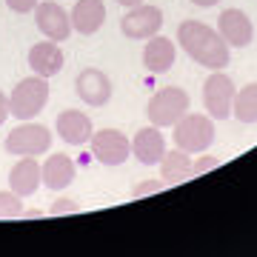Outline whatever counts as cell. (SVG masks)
<instances>
[{
  "label": "cell",
  "instance_id": "obj_14",
  "mask_svg": "<svg viewBox=\"0 0 257 257\" xmlns=\"http://www.w3.org/2000/svg\"><path fill=\"white\" fill-rule=\"evenodd\" d=\"M29 66H32V72L40 74V77H55V74L63 72L66 66V55L63 49H60V43H55V40H40V43H35V46L29 49Z\"/></svg>",
  "mask_w": 257,
  "mask_h": 257
},
{
  "label": "cell",
  "instance_id": "obj_26",
  "mask_svg": "<svg viewBox=\"0 0 257 257\" xmlns=\"http://www.w3.org/2000/svg\"><path fill=\"white\" fill-rule=\"evenodd\" d=\"M9 117H12V111H9V94L0 92V126H3Z\"/></svg>",
  "mask_w": 257,
  "mask_h": 257
},
{
  "label": "cell",
  "instance_id": "obj_18",
  "mask_svg": "<svg viewBox=\"0 0 257 257\" xmlns=\"http://www.w3.org/2000/svg\"><path fill=\"white\" fill-rule=\"evenodd\" d=\"M40 186H43L40 160L37 157H18V163L9 169V189L20 197H32Z\"/></svg>",
  "mask_w": 257,
  "mask_h": 257
},
{
  "label": "cell",
  "instance_id": "obj_20",
  "mask_svg": "<svg viewBox=\"0 0 257 257\" xmlns=\"http://www.w3.org/2000/svg\"><path fill=\"white\" fill-rule=\"evenodd\" d=\"M231 114H234L240 123H248V126L257 123V83H246L243 89H237Z\"/></svg>",
  "mask_w": 257,
  "mask_h": 257
},
{
  "label": "cell",
  "instance_id": "obj_9",
  "mask_svg": "<svg viewBox=\"0 0 257 257\" xmlns=\"http://www.w3.org/2000/svg\"><path fill=\"white\" fill-rule=\"evenodd\" d=\"M163 29V12L157 6H149V3H140V6H132V9L120 18V32L128 40H149L152 35H157Z\"/></svg>",
  "mask_w": 257,
  "mask_h": 257
},
{
  "label": "cell",
  "instance_id": "obj_1",
  "mask_svg": "<svg viewBox=\"0 0 257 257\" xmlns=\"http://www.w3.org/2000/svg\"><path fill=\"white\" fill-rule=\"evenodd\" d=\"M177 43L194 63H200L203 69L220 72L229 66V43L220 37L217 29L206 26L200 20H180L177 23Z\"/></svg>",
  "mask_w": 257,
  "mask_h": 257
},
{
  "label": "cell",
  "instance_id": "obj_7",
  "mask_svg": "<svg viewBox=\"0 0 257 257\" xmlns=\"http://www.w3.org/2000/svg\"><path fill=\"white\" fill-rule=\"evenodd\" d=\"M89 143H92L94 160L109 166V169L123 166L132 157V140L123 132H117V128H100V132H94Z\"/></svg>",
  "mask_w": 257,
  "mask_h": 257
},
{
  "label": "cell",
  "instance_id": "obj_19",
  "mask_svg": "<svg viewBox=\"0 0 257 257\" xmlns=\"http://www.w3.org/2000/svg\"><path fill=\"white\" fill-rule=\"evenodd\" d=\"M160 175H163L166 183H186V180H192L194 177V169H192V155L183 152V149H166L163 160H160Z\"/></svg>",
  "mask_w": 257,
  "mask_h": 257
},
{
  "label": "cell",
  "instance_id": "obj_28",
  "mask_svg": "<svg viewBox=\"0 0 257 257\" xmlns=\"http://www.w3.org/2000/svg\"><path fill=\"white\" fill-rule=\"evenodd\" d=\"M194 6H200V9H211V6H217L220 0H192Z\"/></svg>",
  "mask_w": 257,
  "mask_h": 257
},
{
  "label": "cell",
  "instance_id": "obj_11",
  "mask_svg": "<svg viewBox=\"0 0 257 257\" xmlns=\"http://www.w3.org/2000/svg\"><path fill=\"white\" fill-rule=\"evenodd\" d=\"M217 32L229 43V49H246L254 40V26L243 9H223L217 15Z\"/></svg>",
  "mask_w": 257,
  "mask_h": 257
},
{
  "label": "cell",
  "instance_id": "obj_25",
  "mask_svg": "<svg viewBox=\"0 0 257 257\" xmlns=\"http://www.w3.org/2000/svg\"><path fill=\"white\" fill-rule=\"evenodd\" d=\"M37 3L40 0H6V6H9L15 15H32L37 9Z\"/></svg>",
  "mask_w": 257,
  "mask_h": 257
},
{
  "label": "cell",
  "instance_id": "obj_6",
  "mask_svg": "<svg viewBox=\"0 0 257 257\" xmlns=\"http://www.w3.org/2000/svg\"><path fill=\"white\" fill-rule=\"evenodd\" d=\"M234 94L237 86L229 74L223 72H211L203 83V109L211 120H229L231 117V106H234Z\"/></svg>",
  "mask_w": 257,
  "mask_h": 257
},
{
  "label": "cell",
  "instance_id": "obj_22",
  "mask_svg": "<svg viewBox=\"0 0 257 257\" xmlns=\"http://www.w3.org/2000/svg\"><path fill=\"white\" fill-rule=\"evenodd\" d=\"M163 189H166V180H140V183L132 186V197H135V200H143V197L160 194Z\"/></svg>",
  "mask_w": 257,
  "mask_h": 257
},
{
  "label": "cell",
  "instance_id": "obj_29",
  "mask_svg": "<svg viewBox=\"0 0 257 257\" xmlns=\"http://www.w3.org/2000/svg\"><path fill=\"white\" fill-rule=\"evenodd\" d=\"M114 3H120V6H126V9H132V6H140L143 0H114Z\"/></svg>",
  "mask_w": 257,
  "mask_h": 257
},
{
  "label": "cell",
  "instance_id": "obj_17",
  "mask_svg": "<svg viewBox=\"0 0 257 257\" xmlns=\"http://www.w3.org/2000/svg\"><path fill=\"white\" fill-rule=\"evenodd\" d=\"M69 20H72V29L77 35H83V37L94 35L106 23V3L103 0H74L72 12H69Z\"/></svg>",
  "mask_w": 257,
  "mask_h": 257
},
{
  "label": "cell",
  "instance_id": "obj_16",
  "mask_svg": "<svg viewBox=\"0 0 257 257\" xmlns=\"http://www.w3.org/2000/svg\"><path fill=\"white\" fill-rule=\"evenodd\" d=\"M177 60V43L163 37L160 32L152 35L143 46V66H146L152 74H166Z\"/></svg>",
  "mask_w": 257,
  "mask_h": 257
},
{
  "label": "cell",
  "instance_id": "obj_8",
  "mask_svg": "<svg viewBox=\"0 0 257 257\" xmlns=\"http://www.w3.org/2000/svg\"><path fill=\"white\" fill-rule=\"evenodd\" d=\"M35 15V26L37 32L46 37V40H55V43H63L72 37V20H69V12L57 3V0H43L37 3V9L32 12Z\"/></svg>",
  "mask_w": 257,
  "mask_h": 257
},
{
  "label": "cell",
  "instance_id": "obj_13",
  "mask_svg": "<svg viewBox=\"0 0 257 257\" xmlns=\"http://www.w3.org/2000/svg\"><path fill=\"white\" fill-rule=\"evenodd\" d=\"M40 177H43V186H46L49 192H63V189H69L74 183L77 166H74V160L69 155L55 152V155H49L40 163Z\"/></svg>",
  "mask_w": 257,
  "mask_h": 257
},
{
  "label": "cell",
  "instance_id": "obj_10",
  "mask_svg": "<svg viewBox=\"0 0 257 257\" xmlns=\"http://www.w3.org/2000/svg\"><path fill=\"white\" fill-rule=\"evenodd\" d=\"M74 92L80 97L86 106H92V109H100L106 103L111 100V92H114V86H111V77L103 69H83L77 77H74Z\"/></svg>",
  "mask_w": 257,
  "mask_h": 257
},
{
  "label": "cell",
  "instance_id": "obj_24",
  "mask_svg": "<svg viewBox=\"0 0 257 257\" xmlns=\"http://www.w3.org/2000/svg\"><path fill=\"white\" fill-rule=\"evenodd\" d=\"M220 166H223V160H220V157L203 155V152H200V157H197V160H192L194 175H206V172H214V169H220Z\"/></svg>",
  "mask_w": 257,
  "mask_h": 257
},
{
  "label": "cell",
  "instance_id": "obj_21",
  "mask_svg": "<svg viewBox=\"0 0 257 257\" xmlns=\"http://www.w3.org/2000/svg\"><path fill=\"white\" fill-rule=\"evenodd\" d=\"M23 217V197L9 192H0V220H18Z\"/></svg>",
  "mask_w": 257,
  "mask_h": 257
},
{
  "label": "cell",
  "instance_id": "obj_27",
  "mask_svg": "<svg viewBox=\"0 0 257 257\" xmlns=\"http://www.w3.org/2000/svg\"><path fill=\"white\" fill-rule=\"evenodd\" d=\"M37 217H46L43 209H23V220H37Z\"/></svg>",
  "mask_w": 257,
  "mask_h": 257
},
{
  "label": "cell",
  "instance_id": "obj_12",
  "mask_svg": "<svg viewBox=\"0 0 257 257\" xmlns=\"http://www.w3.org/2000/svg\"><path fill=\"white\" fill-rule=\"evenodd\" d=\"M55 132L57 138L69 143V146H86L94 135V126H92V117L80 109H63L55 120Z\"/></svg>",
  "mask_w": 257,
  "mask_h": 257
},
{
  "label": "cell",
  "instance_id": "obj_23",
  "mask_svg": "<svg viewBox=\"0 0 257 257\" xmlns=\"http://www.w3.org/2000/svg\"><path fill=\"white\" fill-rule=\"evenodd\" d=\"M80 211V203L74 197H57L52 206H49V214L52 217H63V214H77Z\"/></svg>",
  "mask_w": 257,
  "mask_h": 257
},
{
  "label": "cell",
  "instance_id": "obj_3",
  "mask_svg": "<svg viewBox=\"0 0 257 257\" xmlns=\"http://www.w3.org/2000/svg\"><path fill=\"white\" fill-rule=\"evenodd\" d=\"M175 132H172V140H175L177 149H183L189 155H200L214 143V120L209 114H197V111H186L183 117L177 120Z\"/></svg>",
  "mask_w": 257,
  "mask_h": 257
},
{
  "label": "cell",
  "instance_id": "obj_15",
  "mask_svg": "<svg viewBox=\"0 0 257 257\" xmlns=\"http://www.w3.org/2000/svg\"><path fill=\"white\" fill-rule=\"evenodd\" d=\"M166 155V138L157 126L138 128V135L132 138V157L143 166H157Z\"/></svg>",
  "mask_w": 257,
  "mask_h": 257
},
{
  "label": "cell",
  "instance_id": "obj_4",
  "mask_svg": "<svg viewBox=\"0 0 257 257\" xmlns=\"http://www.w3.org/2000/svg\"><path fill=\"white\" fill-rule=\"evenodd\" d=\"M52 128H46L43 123H35V120H20V126H15L6 135V143L3 149L15 157H40L52 149Z\"/></svg>",
  "mask_w": 257,
  "mask_h": 257
},
{
  "label": "cell",
  "instance_id": "obj_5",
  "mask_svg": "<svg viewBox=\"0 0 257 257\" xmlns=\"http://www.w3.org/2000/svg\"><path fill=\"white\" fill-rule=\"evenodd\" d=\"M49 103V83L40 74L23 77L9 94V111L18 120H35Z\"/></svg>",
  "mask_w": 257,
  "mask_h": 257
},
{
  "label": "cell",
  "instance_id": "obj_2",
  "mask_svg": "<svg viewBox=\"0 0 257 257\" xmlns=\"http://www.w3.org/2000/svg\"><path fill=\"white\" fill-rule=\"evenodd\" d=\"M189 109H192V97H189L186 89H180V86H163V89H157L149 97L146 114H149V123L152 126L172 128Z\"/></svg>",
  "mask_w": 257,
  "mask_h": 257
}]
</instances>
